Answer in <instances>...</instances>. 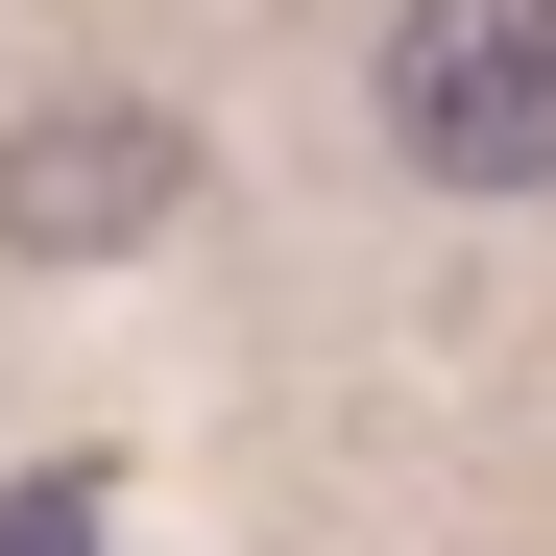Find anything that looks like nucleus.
<instances>
[{
  "label": "nucleus",
  "mask_w": 556,
  "mask_h": 556,
  "mask_svg": "<svg viewBox=\"0 0 556 556\" xmlns=\"http://www.w3.org/2000/svg\"><path fill=\"white\" fill-rule=\"evenodd\" d=\"M388 146L435 194H532L556 169V0H412L388 25Z\"/></svg>",
  "instance_id": "nucleus-1"
},
{
  "label": "nucleus",
  "mask_w": 556,
  "mask_h": 556,
  "mask_svg": "<svg viewBox=\"0 0 556 556\" xmlns=\"http://www.w3.org/2000/svg\"><path fill=\"white\" fill-rule=\"evenodd\" d=\"M194 218V122H146V98H49V122H0V242L25 266H122Z\"/></svg>",
  "instance_id": "nucleus-2"
}]
</instances>
